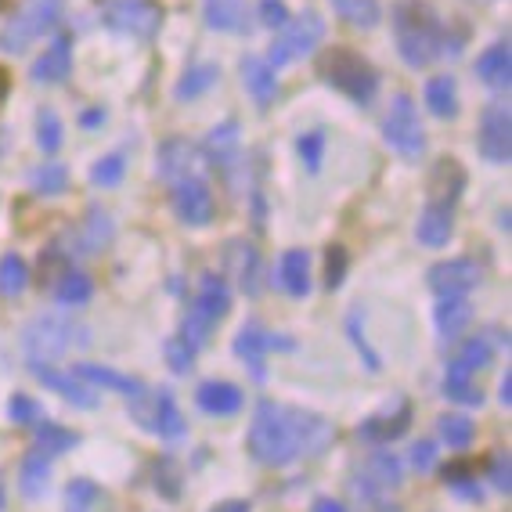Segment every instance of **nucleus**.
<instances>
[{
  "instance_id": "nucleus-54",
  "label": "nucleus",
  "mask_w": 512,
  "mask_h": 512,
  "mask_svg": "<svg viewBox=\"0 0 512 512\" xmlns=\"http://www.w3.org/2000/svg\"><path fill=\"white\" fill-rule=\"evenodd\" d=\"M105 119H109V112H105V109H98V105H94V109H83V112H80V127L94 130V127H101V123H105Z\"/></svg>"
},
{
  "instance_id": "nucleus-56",
  "label": "nucleus",
  "mask_w": 512,
  "mask_h": 512,
  "mask_svg": "<svg viewBox=\"0 0 512 512\" xmlns=\"http://www.w3.org/2000/svg\"><path fill=\"white\" fill-rule=\"evenodd\" d=\"M210 512H249V502H242V498H228V502L213 505Z\"/></svg>"
},
{
  "instance_id": "nucleus-32",
  "label": "nucleus",
  "mask_w": 512,
  "mask_h": 512,
  "mask_svg": "<svg viewBox=\"0 0 512 512\" xmlns=\"http://www.w3.org/2000/svg\"><path fill=\"white\" fill-rule=\"evenodd\" d=\"M29 282H33V271H29V264L19 253L0 256V296L4 300H19L29 289Z\"/></svg>"
},
{
  "instance_id": "nucleus-50",
  "label": "nucleus",
  "mask_w": 512,
  "mask_h": 512,
  "mask_svg": "<svg viewBox=\"0 0 512 512\" xmlns=\"http://www.w3.org/2000/svg\"><path fill=\"white\" fill-rule=\"evenodd\" d=\"M469 40V26L462 19L455 22H444V55L448 58H458L462 55V47H466Z\"/></svg>"
},
{
  "instance_id": "nucleus-9",
  "label": "nucleus",
  "mask_w": 512,
  "mask_h": 512,
  "mask_svg": "<svg viewBox=\"0 0 512 512\" xmlns=\"http://www.w3.org/2000/svg\"><path fill=\"white\" fill-rule=\"evenodd\" d=\"M105 29L130 40H152L163 29V8L156 0H105L101 4Z\"/></svg>"
},
{
  "instance_id": "nucleus-42",
  "label": "nucleus",
  "mask_w": 512,
  "mask_h": 512,
  "mask_svg": "<svg viewBox=\"0 0 512 512\" xmlns=\"http://www.w3.org/2000/svg\"><path fill=\"white\" fill-rule=\"evenodd\" d=\"M123 177H127V152H109L91 166L94 188H116Z\"/></svg>"
},
{
  "instance_id": "nucleus-35",
  "label": "nucleus",
  "mask_w": 512,
  "mask_h": 512,
  "mask_svg": "<svg viewBox=\"0 0 512 512\" xmlns=\"http://www.w3.org/2000/svg\"><path fill=\"white\" fill-rule=\"evenodd\" d=\"M91 296H94V278L87 275V271L69 267L55 282V300L62 303V307H83V303H91Z\"/></svg>"
},
{
  "instance_id": "nucleus-16",
  "label": "nucleus",
  "mask_w": 512,
  "mask_h": 512,
  "mask_svg": "<svg viewBox=\"0 0 512 512\" xmlns=\"http://www.w3.org/2000/svg\"><path fill=\"white\" fill-rule=\"evenodd\" d=\"M202 19L213 33H231V37H246L253 29V11L246 0H202Z\"/></svg>"
},
{
  "instance_id": "nucleus-47",
  "label": "nucleus",
  "mask_w": 512,
  "mask_h": 512,
  "mask_svg": "<svg viewBox=\"0 0 512 512\" xmlns=\"http://www.w3.org/2000/svg\"><path fill=\"white\" fill-rule=\"evenodd\" d=\"M350 256L343 246H329L325 249V289H339L343 278H347Z\"/></svg>"
},
{
  "instance_id": "nucleus-19",
  "label": "nucleus",
  "mask_w": 512,
  "mask_h": 512,
  "mask_svg": "<svg viewBox=\"0 0 512 512\" xmlns=\"http://www.w3.org/2000/svg\"><path fill=\"white\" fill-rule=\"evenodd\" d=\"M238 73H242V87L249 91V98L260 105V109H271L278 98V73L264 62L260 55H246L238 62Z\"/></svg>"
},
{
  "instance_id": "nucleus-15",
  "label": "nucleus",
  "mask_w": 512,
  "mask_h": 512,
  "mask_svg": "<svg viewBox=\"0 0 512 512\" xmlns=\"http://www.w3.org/2000/svg\"><path fill=\"white\" fill-rule=\"evenodd\" d=\"M69 73H73V37L69 33H55V40L47 44L44 55L29 65V80L55 87V83L69 80Z\"/></svg>"
},
{
  "instance_id": "nucleus-33",
  "label": "nucleus",
  "mask_w": 512,
  "mask_h": 512,
  "mask_svg": "<svg viewBox=\"0 0 512 512\" xmlns=\"http://www.w3.org/2000/svg\"><path fill=\"white\" fill-rule=\"evenodd\" d=\"M332 11L354 29H375L383 22V4L379 0H329Z\"/></svg>"
},
{
  "instance_id": "nucleus-2",
  "label": "nucleus",
  "mask_w": 512,
  "mask_h": 512,
  "mask_svg": "<svg viewBox=\"0 0 512 512\" xmlns=\"http://www.w3.org/2000/svg\"><path fill=\"white\" fill-rule=\"evenodd\" d=\"M390 29L397 55L408 69H430L437 58H444V19L426 0H397L390 8Z\"/></svg>"
},
{
  "instance_id": "nucleus-8",
  "label": "nucleus",
  "mask_w": 512,
  "mask_h": 512,
  "mask_svg": "<svg viewBox=\"0 0 512 512\" xmlns=\"http://www.w3.org/2000/svg\"><path fill=\"white\" fill-rule=\"evenodd\" d=\"M321 40H325V19H321L314 8H307V11H300L296 19L285 22L282 37L267 47L264 62L278 73V69H285V65H293V62H300V58L314 55V47H318Z\"/></svg>"
},
{
  "instance_id": "nucleus-7",
  "label": "nucleus",
  "mask_w": 512,
  "mask_h": 512,
  "mask_svg": "<svg viewBox=\"0 0 512 512\" xmlns=\"http://www.w3.org/2000/svg\"><path fill=\"white\" fill-rule=\"evenodd\" d=\"M383 141L394 148L397 156L415 163V159L426 156V127L419 119V105H415L412 94H394L390 101V112L383 119Z\"/></svg>"
},
{
  "instance_id": "nucleus-6",
  "label": "nucleus",
  "mask_w": 512,
  "mask_h": 512,
  "mask_svg": "<svg viewBox=\"0 0 512 512\" xmlns=\"http://www.w3.org/2000/svg\"><path fill=\"white\" fill-rule=\"evenodd\" d=\"M228 311H231V289H228V282H224L220 275H202L199 293H195L192 307H188V314H184L181 332H177V336H181L184 343H192L195 350L206 347L210 332L217 329V321L224 318Z\"/></svg>"
},
{
  "instance_id": "nucleus-59",
  "label": "nucleus",
  "mask_w": 512,
  "mask_h": 512,
  "mask_svg": "<svg viewBox=\"0 0 512 512\" xmlns=\"http://www.w3.org/2000/svg\"><path fill=\"white\" fill-rule=\"evenodd\" d=\"M473 4H498V0H473Z\"/></svg>"
},
{
  "instance_id": "nucleus-27",
  "label": "nucleus",
  "mask_w": 512,
  "mask_h": 512,
  "mask_svg": "<svg viewBox=\"0 0 512 512\" xmlns=\"http://www.w3.org/2000/svg\"><path fill=\"white\" fill-rule=\"evenodd\" d=\"M462 192H466V170H462V163L458 159H440L430 174V199L426 202H440V206L455 210Z\"/></svg>"
},
{
  "instance_id": "nucleus-51",
  "label": "nucleus",
  "mask_w": 512,
  "mask_h": 512,
  "mask_svg": "<svg viewBox=\"0 0 512 512\" xmlns=\"http://www.w3.org/2000/svg\"><path fill=\"white\" fill-rule=\"evenodd\" d=\"M289 19H293V15L285 8V0H260V22H264L267 29H282Z\"/></svg>"
},
{
  "instance_id": "nucleus-39",
  "label": "nucleus",
  "mask_w": 512,
  "mask_h": 512,
  "mask_svg": "<svg viewBox=\"0 0 512 512\" xmlns=\"http://www.w3.org/2000/svg\"><path fill=\"white\" fill-rule=\"evenodd\" d=\"M33 430H37V448L33 451H40V455H47V458H55V455H62V451L80 444L76 433L62 430V426H55V422H40V426H33Z\"/></svg>"
},
{
  "instance_id": "nucleus-38",
  "label": "nucleus",
  "mask_w": 512,
  "mask_h": 512,
  "mask_svg": "<svg viewBox=\"0 0 512 512\" xmlns=\"http://www.w3.org/2000/svg\"><path fill=\"white\" fill-rule=\"evenodd\" d=\"M437 426H440V440H444L451 451H462V448H469V444H473L476 426H473V419H469V415L448 412V415H440Z\"/></svg>"
},
{
  "instance_id": "nucleus-34",
  "label": "nucleus",
  "mask_w": 512,
  "mask_h": 512,
  "mask_svg": "<svg viewBox=\"0 0 512 512\" xmlns=\"http://www.w3.org/2000/svg\"><path fill=\"white\" fill-rule=\"evenodd\" d=\"M112 235H116V228H112L109 210L91 206V210H87V217H83V228H80V249H87V253H98V249L109 246Z\"/></svg>"
},
{
  "instance_id": "nucleus-36",
  "label": "nucleus",
  "mask_w": 512,
  "mask_h": 512,
  "mask_svg": "<svg viewBox=\"0 0 512 512\" xmlns=\"http://www.w3.org/2000/svg\"><path fill=\"white\" fill-rule=\"evenodd\" d=\"M444 397L455 404H469V408H480L484 404V394L473 386V372H466L462 365L451 361L448 372H444Z\"/></svg>"
},
{
  "instance_id": "nucleus-3",
  "label": "nucleus",
  "mask_w": 512,
  "mask_h": 512,
  "mask_svg": "<svg viewBox=\"0 0 512 512\" xmlns=\"http://www.w3.org/2000/svg\"><path fill=\"white\" fill-rule=\"evenodd\" d=\"M73 347H91V329L73 314H40L22 329V350L33 365H51Z\"/></svg>"
},
{
  "instance_id": "nucleus-5",
  "label": "nucleus",
  "mask_w": 512,
  "mask_h": 512,
  "mask_svg": "<svg viewBox=\"0 0 512 512\" xmlns=\"http://www.w3.org/2000/svg\"><path fill=\"white\" fill-rule=\"evenodd\" d=\"M65 0H22L19 8L11 11L8 22L0 26V51L4 55H22L33 40L44 33H55L62 22Z\"/></svg>"
},
{
  "instance_id": "nucleus-18",
  "label": "nucleus",
  "mask_w": 512,
  "mask_h": 512,
  "mask_svg": "<svg viewBox=\"0 0 512 512\" xmlns=\"http://www.w3.org/2000/svg\"><path fill=\"white\" fill-rule=\"evenodd\" d=\"M473 73L494 87V91H509V80H512V44L509 37H498L494 44H487L480 51V58L473 62Z\"/></svg>"
},
{
  "instance_id": "nucleus-24",
  "label": "nucleus",
  "mask_w": 512,
  "mask_h": 512,
  "mask_svg": "<svg viewBox=\"0 0 512 512\" xmlns=\"http://www.w3.org/2000/svg\"><path fill=\"white\" fill-rule=\"evenodd\" d=\"M73 375L80 379V383L91 386V390L98 386V390H112V394H127V401L145 390V383H141V379L116 372V368H109V365H87V361H83V365H73Z\"/></svg>"
},
{
  "instance_id": "nucleus-25",
  "label": "nucleus",
  "mask_w": 512,
  "mask_h": 512,
  "mask_svg": "<svg viewBox=\"0 0 512 512\" xmlns=\"http://www.w3.org/2000/svg\"><path fill=\"white\" fill-rule=\"evenodd\" d=\"M195 404H199L206 415L224 419V415H235L238 408H242V390H238L235 383H228V379H206V383H199V390H195Z\"/></svg>"
},
{
  "instance_id": "nucleus-58",
  "label": "nucleus",
  "mask_w": 512,
  "mask_h": 512,
  "mask_svg": "<svg viewBox=\"0 0 512 512\" xmlns=\"http://www.w3.org/2000/svg\"><path fill=\"white\" fill-rule=\"evenodd\" d=\"M0 509H4V484H0Z\"/></svg>"
},
{
  "instance_id": "nucleus-13",
  "label": "nucleus",
  "mask_w": 512,
  "mask_h": 512,
  "mask_svg": "<svg viewBox=\"0 0 512 512\" xmlns=\"http://www.w3.org/2000/svg\"><path fill=\"white\" fill-rule=\"evenodd\" d=\"M480 278H484V267L476 264L473 256H451L426 271V285L437 296H466L469 289L480 285Z\"/></svg>"
},
{
  "instance_id": "nucleus-55",
  "label": "nucleus",
  "mask_w": 512,
  "mask_h": 512,
  "mask_svg": "<svg viewBox=\"0 0 512 512\" xmlns=\"http://www.w3.org/2000/svg\"><path fill=\"white\" fill-rule=\"evenodd\" d=\"M311 512H347V505L336 502V498H318V502L311 505Z\"/></svg>"
},
{
  "instance_id": "nucleus-10",
  "label": "nucleus",
  "mask_w": 512,
  "mask_h": 512,
  "mask_svg": "<svg viewBox=\"0 0 512 512\" xmlns=\"http://www.w3.org/2000/svg\"><path fill=\"white\" fill-rule=\"evenodd\" d=\"M401 476H404L401 458L390 455V451H375L365 466L354 473V480H350V491L357 494V502L375 505L379 498H386L390 491H397V487H401Z\"/></svg>"
},
{
  "instance_id": "nucleus-49",
  "label": "nucleus",
  "mask_w": 512,
  "mask_h": 512,
  "mask_svg": "<svg viewBox=\"0 0 512 512\" xmlns=\"http://www.w3.org/2000/svg\"><path fill=\"white\" fill-rule=\"evenodd\" d=\"M347 332H350V339H354V347H357V354L365 357V365H368V372H379V354H375L372 347H368V339H365V332H361V311H354L347 318Z\"/></svg>"
},
{
  "instance_id": "nucleus-30",
  "label": "nucleus",
  "mask_w": 512,
  "mask_h": 512,
  "mask_svg": "<svg viewBox=\"0 0 512 512\" xmlns=\"http://www.w3.org/2000/svg\"><path fill=\"white\" fill-rule=\"evenodd\" d=\"M408 422H412V408L408 404H401L394 415H372V419H365L361 426H357V437L372 440V444H390V440H397L404 430H408Z\"/></svg>"
},
{
  "instance_id": "nucleus-26",
  "label": "nucleus",
  "mask_w": 512,
  "mask_h": 512,
  "mask_svg": "<svg viewBox=\"0 0 512 512\" xmlns=\"http://www.w3.org/2000/svg\"><path fill=\"white\" fill-rule=\"evenodd\" d=\"M271 347H275V336H271L264 325H256V321H246L235 336V354L253 368L256 379H264V357Z\"/></svg>"
},
{
  "instance_id": "nucleus-53",
  "label": "nucleus",
  "mask_w": 512,
  "mask_h": 512,
  "mask_svg": "<svg viewBox=\"0 0 512 512\" xmlns=\"http://www.w3.org/2000/svg\"><path fill=\"white\" fill-rule=\"evenodd\" d=\"M509 480H512V469H509V451H498L491 458V484L498 487L502 494H509Z\"/></svg>"
},
{
  "instance_id": "nucleus-22",
  "label": "nucleus",
  "mask_w": 512,
  "mask_h": 512,
  "mask_svg": "<svg viewBox=\"0 0 512 512\" xmlns=\"http://www.w3.org/2000/svg\"><path fill=\"white\" fill-rule=\"evenodd\" d=\"M278 289L285 296H293V300H303V296L311 293V253L307 249H285L282 260H278Z\"/></svg>"
},
{
  "instance_id": "nucleus-48",
  "label": "nucleus",
  "mask_w": 512,
  "mask_h": 512,
  "mask_svg": "<svg viewBox=\"0 0 512 512\" xmlns=\"http://www.w3.org/2000/svg\"><path fill=\"white\" fill-rule=\"evenodd\" d=\"M8 415L19 426H37V422H44V412H40V404L33 401V397H26V394H15L8 401Z\"/></svg>"
},
{
  "instance_id": "nucleus-37",
  "label": "nucleus",
  "mask_w": 512,
  "mask_h": 512,
  "mask_svg": "<svg viewBox=\"0 0 512 512\" xmlns=\"http://www.w3.org/2000/svg\"><path fill=\"white\" fill-rule=\"evenodd\" d=\"M47 480H51V458L40 455V451H29L19 469V491L26 498H40L47 491Z\"/></svg>"
},
{
  "instance_id": "nucleus-57",
  "label": "nucleus",
  "mask_w": 512,
  "mask_h": 512,
  "mask_svg": "<svg viewBox=\"0 0 512 512\" xmlns=\"http://www.w3.org/2000/svg\"><path fill=\"white\" fill-rule=\"evenodd\" d=\"M498 394H502V404L509 408V404H512V375H509V372H505L502 386H498Z\"/></svg>"
},
{
  "instance_id": "nucleus-14",
  "label": "nucleus",
  "mask_w": 512,
  "mask_h": 512,
  "mask_svg": "<svg viewBox=\"0 0 512 512\" xmlns=\"http://www.w3.org/2000/svg\"><path fill=\"white\" fill-rule=\"evenodd\" d=\"M224 267H228V275L235 278L242 293L260 296V289H264V260H260L253 242L231 238L228 246H224Z\"/></svg>"
},
{
  "instance_id": "nucleus-21",
  "label": "nucleus",
  "mask_w": 512,
  "mask_h": 512,
  "mask_svg": "<svg viewBox=\"0 0 512 512\" xmlns=\"http://www.w3.org/2000/svg\"><path fill=\"white\" fill-rule=\"evenodd\" d=\"M238 134H242L238 119H224L202 141V152L210 156L213 170H220L224 177H231V166H238Z\"/></svg>"
},
{
  "instance_id": "nucleus-20",
  "label": "nucleus",
  "mask_w": 512,
  "mask_h": 512,
  "mask_svg": "<svg viewBox=\"0 0 512 512\" xmlns=\"http://www.w3.org/2000/svg\"><path fill=\"white\" fill-rule=\"evenodd\" d=\"M455 235V210L451 206H440V202H426L419 213V224H415V238L419 246L426 249H444Z\"/></svg>"
},
{
  "instance_id": "nucleus-46",
  "label": "nucleus",
  "mask_w": 512,
  "mask_h": 512,
  "mask_svg": "<svg viewBox=\"0 0 512 512\" xmlns=\"http://www.w3.org/2000/svg\"><path fill=\"white\" fill-rule=\"evenodd\" d=\"M163 354H166V365L174 368L177 375H184V372H192L195 354H199V350H195L192 343H184L181 336H170V339H166Z\"/></svg>"
},
{
  "instance_id": "nucleus-43",
  "label": "nucleus",
  "mask_w": 512,
  "mask_h": 512,
  "mask_svg": "<svg viewBox=\"0 0 512 512\" xmlns=\"http://www.w3.org/2000/svg\"><path fill=\"white\" fill-rule=\"evenodd\" d=\"M491 357H494L491 339H487V336H469L466 343L458 347V354L451 357V361H455V365H462L466 372H476V368L491 365Z\"/></svg>"
},
{
  "instance_id": "nucleus-40",
  "label": "nucleus",
  "mask_w": 512,
  "mask_h": 512,
  "mask_svg": "<svg viewBox=\"0 0 512 512\" xmlns=\"http://www.w3.org/2000/svg\"><path fill=\"white\" fill-rule=\"evenodd\" d=\"M29 188L33 195H62L69 188V170L62 163H44V166H33V174H29Z\"/></svg>"
},
{
  "instance_id": "nucleus-31",
  "label": "nucleus",
  "mask_w": 512,
  "mask_h": 512,
  "mask_svg": "<svg viewBox=\"0 0 512 512\" xmlns=\"http://www.w3.org/2000/svg\"><path fill=\"white\" fill-rule=\"evenodd\" d=\"M220 80V65L217 62H195L184 69V76L177 80L174 87V98L177 101H195L202 98V94L210 91V87H217Z\"/></svg>"
},
{
  "instance_id": "nucleus-29",
  "label": "nucleus",
  "mask_w": 512,
  "mask_h": 512,
  "mask_svg": "<svg viewBox=\"0 0 512 512\" xmlns=\"http://www.w3.org/2000/svg\"><path fill=\"white\" fill-rule=\"evenodd\" d=\"M422 101H426V109H430L437 119H455L458 116V83H455V76H448V73L430 76V80H426V87H422Z\"/></svg>"
},
{
  "instance_id": "nucleus-17",
  "label": "nucleus",
  "mask_w": 512,
  "mask_h": 512,
  "mask_svg": "<svg viewBox=\"0 0 512 512\" xmlns=\"http://www.w3.org/2000/svg\"><path fill=\"white\" fill-rule=\"evenodd\" d=\"M195 159H199V148L188 138H166L156 152V177L166 184L184 181V177H192Z\"/></svg>"
},
{
  "instance_id": "nucleus-23",
  "label": "nucleus",
  "mask_w": 512,
  "mask_h": 512,
  "mask_svg": "<svg viewBox=\"0 0 512 512\" xmlns=\"http://www.w3.org/2000/svg\"><path fill=\"white\" fill-rule=\"evenodd\" d=\"M33 375H37L47 390L62 394L65 401L76 404V408H83V412L98 408V397H94V390L87 383H80L73 372H58V368H51V365H33Z\"/></svg>"
},
{
  "instance_id": "nucleus-1",
  "label": "nucleus",
  "mask_w": 512,
  "mask_h": 512,
  "mask_svg": "<svg viewBox=\"0 0 512 512\" xmlns=\"http://www.w3.org/2000/svg\"><path fill=\"white\" fill-rule=\"evenodd\" d=\"M332 440V426L325 415L293 404L260 401L249 426V455L260 466H289L296 458L318 455Z\"/></svg>"
},
{
  "instance_id": "nucleus-52",
  "label": "nucleus",
  "mask_w": 512,
  "mask_h": 512,
  "mask_svg": "<svg viewBox=\"0 0 512 512\" xmlns=\"http://www.w3.org/2000/svg\"><path fill=\"white\" fill-rule=\"evenodd\" d=\"M433 466H437V444H433V440H419V444H412V469L415 473H433Z\"/></svg>"
},
{
  "instance_id": "nucleus-28",
  "label": "nucleus",
  "mask_w": 512,
  "mask_h": 512,
  "mask_svg": "<svg viewBox=\"0 0 512 512\" xmlns=\"http://www.w3.org/2000/svg\"><path fill=\"white\" fill-rule=\"evenodd\" d=\"M433 321H437V332L444 339H458L466 332L469 321H473V303L466 296H437Z\"/></svg>"
},
{
  "instance_id": "nucleus-41",
  "label": "nucleus",
  "mask_w": 512,
  "mask_h": 512,
  "mask_svg": "<svg viewBox=\"0 0 512 512\" xmlns=\"http://www.w3.org/2000/svg\"><path fill=\"white\" fill-rule=\"evenodd\" d=\"M62 141H65L62 116H58L51 105H44V109L37 112V145L44 148L47 156H55L58 148H62Z\"/></svg>"
},
{
  "instance_id": "nucleus-4",
  "label": "nucleus",
  "mask_w": 512,
  "mask_h": 512,
  "mask_svg": "<svg viewBox=\"0 0 512 512\" xmlns=\"http://www.w3.org/2000/svg\"><path fill=\"white\" fill-rule=\"evenodd\" d=\"M318 76L329 83L332 91H339L347 101H354L357 109H368L379 94V73L365 55H357L350 47H329L318 58Z\"/></svg>"
},
{
  "instance_id": "nucleus-44",
  "label": "nucleus",
  "mask_w": 512,
  "mask_h": 512,
  "mask_svg": "<svg viewBox=\"0 0 512 512\" xmlns=\"http://www.w3.org/2000/svg\"><path fill=\"white\" fill-rule=\"evenodd\" d=\"M325 145H329V138H325V130H307V134H300V138H296V156L303 159V166H307V174H321V159H325Z\"/></svg>"
},
{
  "instance_id": "nucleus-12",
  "label": "nucleus",
  "mask_w": 512,
  "mask_h": 512,
  "mask_svg": "<svg viewBox=\"0 0 512 512\" xmlns=\"http://www.w3.org/2000/svg\"><path fill=\"white\" fill-rule=\"evenodd\" d=\"M170 206H174V217L188 228H206L217 213V202H213L210 184L199 181V177H184L174 184V195H170Z\"/></svg>"
},
{
  "instance_id": "nucleus-45",
  "label": "nucleus",
  "mask_w": 512,
  "mask_h": 512,
  "mask_svg": "<svg viewBox=\"0 0 512 512\" xmlns=\"http://www.w3.org/2000/svg\"><path fill=\"white\" fill-rule=\"evenodd\" d=\"M98 498H101L98 484H91V480L76 476L73 484L65 487V512H94Z\"/></svg>"
},
{
  "instance_id": "nucleus-11",
  "label": "nucleus",
  "mask_w": 512,
  "mask_h": 512,
  "mask_svg": "<svg viewBox=\"0 0 512 512\" xmlns=\"http://www.w3.org/2000/svg\"><path fill=\"white\" fill-rule=\"evenodd\" d=\"M476 148L480 156L494 166H509L512 159V116L509 105L494 101L480 112V130H476Z\"/></svg>"
}]
</instances>
